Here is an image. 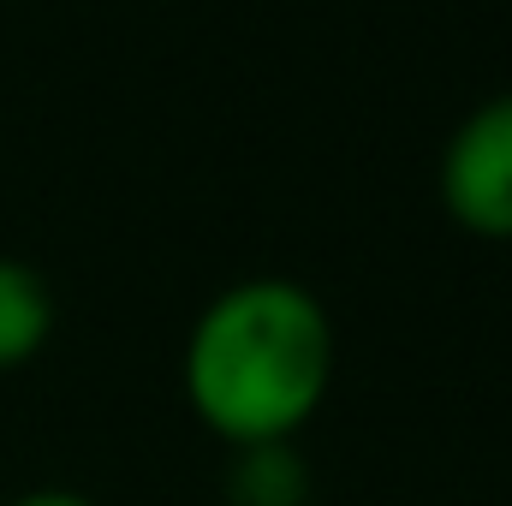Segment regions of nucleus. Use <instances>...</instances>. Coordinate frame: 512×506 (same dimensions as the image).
<instances>
[{
    "mask_svg": "<svg viewBox=\"0 0 512 506\" xmlns=\"http://www.w3.org/2000/svg\"><path fill=\"white\" fill-rule=\"evenodd\" d=\"M179 376L197 423L227 447L292 441L328 399L334 322L310 286L256 274L197 310Z\"/></svg>",
    "mask_w": 512,
    "mask_h": 506,
    "instance_id": "f257e3e1",
    "label": "nucleus"
},
{
    "mask_svg": "<svg viewBox=\"0 0 512 506\" xmlns=\"http://www.w3.org/2000/svg\"><path fill=\"white\" fill-rule=\"evenodd\" d=\"M441 203L471 239H512V90L453 126L441 149Z\"/></svg>",
    "mask_w": 512,
    "mask_h": 506,
    "instance_id": "f03ea898",
    "label": "nucleus"
},
{
    "mask_svg": "<svg viewBox=\"0 0 512 506\" xmlns=\"http://www.w3.org/2000/svg\"><path fill=\"white\" fill-rule=\"evenodd\" d=\"M54 334V292L48 280L18 262V256H0V376L24 370Z\"/></svg>",
    "mask_w": 512,
    "mask_h": 506,
    "instance_id": "7ed1b4c3",
    "label": "nucleus"
},
{
    "mask_svg": "<svg viewBox=\"0 0 512 506\" xmlns=\"http://www.w3.org/2000/svg\"><path fill=\"white\" fill-rule=\"evenodd\" d=\"M227 495H233V506H304L310 477L298 471V459L286 453V441H274V447H239Z\"/></svg>",
    "mask_w": 512,
    "mask_h": 506,
    "instance_id": "20e7f679",
    "label": "nucleus"
},
{
    "mask_svg": "<svg viewBox=\"0 0 512 506\" xmlns=\"http://www.w3.org/2000/svg\"><path fill=\"white\" fill-rule=\"evenodd\" d=\"M12 506H96V501L78 495V489H30V495H18Z\"/></svg>",
    "mask_w": 512,
    "mask_h": 506,
    "instance_id": "39448f33",
    "label": "nucleus"
}]
</instances>
